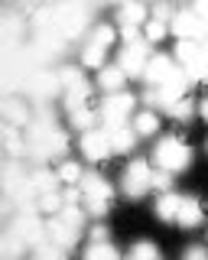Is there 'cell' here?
Segmentation results:
<instances>
[{
    "mask_svg": "<svg viewBox=\"0 0 208 260\" xmlns=\"http://www.w3.org/2000/svg\"><path fill=\"white\" fill-rule=\"evenodd\" d=\"M153 162H156V169H163V173H182V169L192 162V146L169 134V137H163V140L156 143Z\"/></svg>",
    "mask_w": 208,
    "mask_h": 260,
    "instance_id": "obj_1",
    "label": "cell"
},
{
    "mask_svg": "<svg viewBox=\"0 0 208 260\" xmlns=\"http://www.w3.org/2000/svg\"><path fill=\"white\" fill-rule=\"evenodd\" d=\"M82 195H85V205H88V211H91L94 218H104L108 215V208H111V199H114V189H111V182L104 176H98V173H85V179H82Z\"/></svg>",
    "mask_w": 208,
    "mask_h": 260,
    "instance_id": "obj_2",
    "label": "cell"
},
{
    "mask_svg": "<svg viewBox=\"0 0 208 260\" xmlns=\"http://www.w3.org/2000/svg\"><path fill=\"white\" fill-rule=\"evenodd\" d=\"M88 23H91V7H85V4H62L55 32H59L62 39H75V36H82V32L88 29Z\"/></svg>",
    "mask_w": 208,
    "mask_h": 260,
    "instance_id": "obj_3",
    "label": "cell"
},
{
    "mask_svg": "<svg viewBox=\"0 0 208 260\" xmlns=\"http://www.w3.org/2000/svg\"><path fill=\"white\" fill-rule=\"evenodd\" d=\"M150 189H153V169H150V162L147 159H133L130 166L124 169V195L143 199Z\"/></svg>",
    "mask_w": 208,
    "mask_h": 260,
    "instance_id": "obj_4",
    "label": "cell"
},
{
    "mask_svg": "<svg viewBox=\"0 0 208 260\" xmlns=\"http://www.w3.org/2000/svg\"><path fill=\"white\" fill-rule=\"evenodd\" d=\"M10 231L23 241V247L39 250V247H46V244H49V231H46V224L39 221L36 215H20L17 221L10 224Z\"/></svg>",
    "mask_w": 208,
    "mask_h": 260,
    "instance_id": "obj_5",
    "label": "cell"
},
{
    "mask_svg": "<svg viewBox=\"0 0 208 260\" xmlns=\"http://www.w3.org/2000/svg\"><path fill=\"white\" fill-rule=\"evenodd\" d=\"M133 104H137V98L130 91H121V94H108L101 101V120L104 127H117V124H127V117H130Z\"/></svg>",
    "mask_w": 208,
    "mask_h": 260,
    "instance_id": "obj_6",
    "label": "cell"
},
{
    "mask_svg": "<svg viewBox=\"0 0 208 260\" xmlns=\"http://www.w3.org/2000/svg\"><path fill=\"white\" fill-rule=\"evenodd\" d=\"M147 65H150V43L147 39H140V43H133V46H124L121 69H124L127 78H143Z\"/></svg>",
    "mask_w": 208,
    "mask_h": 260,
    "instance_id": "obj_7",
    "label": "cell"
},
{
    "mask_svg": "<svg viewBox=\"0 0 208 260\" xmlns=\"http://www.w3.org/2000/svg\"><path fill=\"white\" fill-rule=\"evenodd\" d=\"M169 29L176 32L179 39H192V43H202V39L208 36V26L202 20H198L195 10H186V13H176L169 20Z\"/></svg>",
    "mask_w": 208,
    "mask_h": 260,
    "instance_id": "obj_8",
    "label": "cell"
},
{
    "mask_svg": "<svg viewBox=\"0 0 208 260\" xmlns=\"http://www.w3.org/2000/svg\"><path fill=\"white\" fill-rule=\"evenodd\" d=\"M23 91H29L36 98V101H46V98H52V94H59V91H65L62 88V78H59V72H43L39 69L33 78L23 85Z\"/></svg>",
    "mask_w": 208,
    "mask_h": 260,
    "instance_id": "obj_9",
    "label": "cell"
},
{
    "mask_svg": "<svg viewBox=\"0 0 208 260\" xmlns=\"http://www.w3.org/2000/svg\"><path fill=\"white\" fill-rule=\"evenodd\" d=\"M176 62L169 59V55H153L147 65V72H143V81H147L150 88H159V85H166L169 78H176Z\"/></svg>",
    "mask_w": 208,
    "mask_h": 260,
    "instance_id": "obj_10",
    "label": "cell"
},
{
    "mask_svg": "<svg viewBox=\"0 0 208 260\" xmlns=\"http://www.w3.org/2000/svg\"><path fill=\"white\" fill-rule=\"evenodd\" d=\"M82 153L91 162H101V159H108L114 150H111V140H108L104 130H88V134H82Z\"/></svg>",
    "mask_w": 208,
    "mask_h": 260,
    "instance_id": "obj_11",
    "label": "cell"
},
{
    "mask_svg": "<svg viewBox=\"0 0 208 260\" xmlns=\"http://www.w3.org/2000/svg\"><path fill=\"white\" fill-rule=\"evenodd\" d=\"M62 49H65V39H62L59 32H36V43H33L36 62L55 59V55H62Z\"/></svg>",
    "mask_w": 208,
    "mask_h": 260,
    "instance_id": "obj_12",
    "label": "cell"
},
{
    "mask_svg": "<svg viewBox=\"0 0 208 260\" xmlns=\"http://www.w3.org/2000/svg\"><path fill=\"white\" fill-rule=\"evenodd\" d=\"M104 134H108L111 150H114V153H130L133 146H137V130H133V127H127V124L104 127Z\"/></svg>",
    "mask_w": 208,
    "mask_h": 260,
    "instance_id": "obj_13",
    "label": "cell"
},
{
    "mask_svg": "<svg viewBox=\"0 0 208 260\" xmlns=\"http://www.w3.org/2000/svg\"><path fill=\"white\" fill-rule=\"evenodd\" d=\"M46 231H49V241H52L59 250H68V247H75V241H78V234L72 231V228H68L65 221H62L59 215H55V218H49Z\"/></svg>",
    "mask_w": 208,
    "mask_h": 260,
    "instance_id": "obj_14",
    "label": "cell"
},
{
    "mask_svg": "<svg viewBox=\"0 0 208 260\" xmlns=\"http://www.w3.org/2000/svg\"><path fill=\"white\" fill-rule=\"evenodd\" d=\"M202 215H205L202 202L192 199V195H186L182 205H179V218H176V221H179L182 228H195V224H202Z\"/></svg>",
    "mask_w": 208,
    "mask_h": 260,
    "instance_id": "obj_15",
    "label": "cell"
},
{
    "mask_svg": "<svg viewBox=\"0 0 208 260\" xmlns=\"http://www.w3.org/2000/svg\"><path fill=\"white\" fill-rule=\"evenodd\" d=\"M124 81H127V75H124L121 65H108V69H101V75H98V85L108 94H121L124 91Z\"/></svg>",
    "mask_w": 208,
    "mask_h": 260,
    "instance_id": "obj_16",
    "label": "cell"
},
{
    "mask_svg": "<svg viewBox=\"0 0 208 260\" xmlns=\"http://www.w3.org/2000/svg\"><path fill=\"white\" fill-rule=\"evenodd\" d=\"M4 124H13V127H29V124H33V114L23 108L20 101L7 98V101H4Z\"/></svg>",
    "mask_w": 208,
    "mask_h": 260,
    "instance_id": "obj_17",
    "label": "cell"
},
{
    "mask_svg": "<svg viewBox=\"0 0 208 260\" xmlns=\"http://www.w3.org/2000/svg\"><path fill=\"white\" fill-rule=\"evenodd\" d=\"M143 20H147V7H143V4H124L121 10H117V23H121V29H127V26L140 29Z\"/></svg>",
    "mask_w": 208,
    "mask_h": 260,
    "instance_id": "obj_18",
    "label": "cell"
},
{
    "mask_svg": "<svg viewBox=\"0 0 208 260\" xmlns=\"http://www.w3.org/2000/svg\"><path fill=\"white\" fill-rule=\"evenodd\" d=\"M179 205H182V199H179L176 192L159 195V202H156V218H163V221H176V218H179Z\"/></svg>",
    "mask_w": 208,
    "mask_h": 260,
    "instance_id": "obj_19",
    "label": "cell"
},
{
    "mask_svg": "<svg viewBox=\"0 0 208 260\" xmlns=\"http://www.w3.org/2000/svg\"><path fill=\"white\" fill-rule=\"evenodd\" d=\"M176 59L186 65V69H192V65L202 59V46L192 43V39H179V43H176Z\"/></svg>",
    "mask_w": 208,
    "mask_h": 260,
    "instance_id": "obj_20",
    "label": "cell"
},
{
    "mask_svg": "<svg viewBox=\"0 0 208 260\" xmlns=\"http://www.w3.org/2000/svg\"><path fill=\"white\" fill-rule=\"evenodd\" d=\"M98 117H101V111H91V108H78V111H72L68 114V120H72V127L75 130H98L94 124H98Z\"/></svg>",
    "mask_w": 208,
    "mask_h": 260,
    "instance_id": "obj_21",
    "label": "cell"
},
{
    "mask_svg": "<svg viewBox=\"0 0 208 260\" xmlns=\"http://www.w3.org/2000/svg\"><path fill=\"white\" fill-rule=\"evenodd\" d=\"M29 182H33V189L39 195H49V192H55V182H62V179H59V173H52V169H36V173L29 176Z\"/></svg>",
    "mask_w": 208,
    "mask_h": 260,
    "instance_id": "obj_22",
    "label": "cell"
},
{
    "mask_svg": "<svg viewBox=\"0 0 208 260\" xmlns=\"http://www.w3.org/2000/svg\"><path fill=\"white\" fill-rule=\"evenodd\" d=\"M82 260H121V250H117L111 241H104V244H88V250H85Z\"/></svg>",
    "mask_w": 208,
    "mask_h": 260,
    "instance_id": "obj_23",
    "label": "cell"
},
{
    "mask_svg": "<svg viewBox=\"0 0 208 260\" xmlns=\"http://www.w3.org/2000/svg\"><path fill=\"white\" fill-rule=\"evenodd\" d=\"M88 98H91V85H88V81H82L78 88L65 91V108H68V114L78 111V108H88Z\"/></svg>",
    "mask_w": 208,
    "mask_h": 260,
    "instance_id": "obj_24",
    "label": "cell"
},
{
    "mask_svg": "<svg viewBox=\"0 0 208 260\" xmlns=\"http://www.w3.org/2000/svg\"><path fill=\"white\" fill-rule=\"evenodd\" d=\"M133 130H137V137H153L159 130V117L156 111H140L137 120H133Z\"/></svg>",
    "mask_w": 208,
    "mask_h": 260,
    "instance_id": "obj_25",
    "label": "cell"
},
{
    "mask_svg": "<svg viewBox=\"0 0 208 260\" xmlns=\"http://www.w3.org/2000/svg\"><path fill=\"white\" fill-rule=\"evenodd\" d=\"M104 52H108V46L88 39V43H85V52H82V62L91 65V69H104Z\"/></svg>",
    "mask_w": 208,
    "mask_h": 260,
    "instance_id": "obj_26",
    "label": "cell"
},
{
    "mask_svg": "<svg viewBox=\"0 0 208 260\" xmlns=\"http://www.w3.org/2000/svg\"><path fill=\"white\" fill-rule=\"evenodd\" d=\"M59 218H62V221H65L75 234H82V231H85V211L78 208V205H65V208L59 211Z\"/></svg>",
    "mask_w": 208,
    "mask_h": 260,
    "instance_id": "obj_27",
    "label": "cell"
},
{
    "mask_svg": "<svg viewBox=\"0 0 208 260\" xmlns=\"http://www.w3.org/2000/svg\"><path fill=\"white\" fill-rule=\"evenodd\" d=\"M23 179H26V176H20L17 162L10 159V162L4 166V192H7V199H10V195H13V192H17L20 185H23Z\"/></svg>",
    "mask_w": 208,
    "mask_h": 260,
    "instance_id": "obj_28",
    "label": "cell"
},
{
    "mask_svg": "<svg viewBox=\"0 0 208 260\" xmlns=\"http://www.w3.org/2000/svg\"><path fill=\"white\" fill-rule=\"evenodd\" d=\"M59 179H62V182H68V185H82L85 173H82V166H78V162L65 159V162H62V166H59Z\"/></svg>",
    "mask_w": 208,
    "mask_h": 260,
    "instance_id": "obj_29",
    "label": "cell"
},
{
    "mask_svg": "<svg viewBox=\"0 0 208 260\" xmlns=\"http://www.w3.org/2000/svg\"><path fill=\"white\" fill-rule=\"evenodd\" d=\"M23 26V20L20 16H13V13H4L0 16V32H4V43H13L17 39V32Z\"/></svg>",
    "mask_w": 208,
    "mask_h": 260,
    "instance_id": "obj_30",
    "label": "cell"
},
{
    "mask_svg": "<svg viewBox=\"0 0 208 260\" xmlns=\"http://www.w3.org/2000/svg\"><path fill=\"white\" fill-rule=\"evenodd\" d=\"M130 260H163V257H159L156 244H150V241H137V244H133V250H130Z\"/></svg>",
    "mask_w": 208,
    "mask_h": 260,
    "instance_id": "obj_31",
    "label": "cell"
},
{
    "mask_svg": "<svg viewBox=\"0 0 208 260\" xmlns=\"http://www.w3.org/2000/svg\"><path fill=\"white\" fill-rule=\"evenodd\" d=\"M20 250H23V241L10 231V228H7V234H4V260H17Z\"/></svg>",
    "mask_w": 208,
    "mask_h": 260,
    "instance_id": "obj_32",
    "label": "cell"
},
{
    "mask_svg": "<svg viewBox=\"0 0 208 260\" xmlns=\"http://www.w3.org/2000/svg\"><path fill=\"white\" fill-rule=\"evenodd\" d=\"M166 114H169L172 120H189L192 114H195V108H192V101H189V98H182V101L169 104V108H166Z\"/></svg>",
    "mask_w": 208,
    "mask_h": 260,
    "instance_id": "obj_33",
    "label": "cell"
},
{
    "mask_svg": "<svg viewBox=\"0 0 208 260\" xmlns=\"http://www.w3.org/2000/svg\"><path fill=\"white\" fill-rule=\"evenodd\" d=\"M59 78H62V88H65V91H72V88H78V85H82V72H78V69H72V65H65V69H62L59 72Z\"/></svg>",
    "mask_w": 208,
    "mask_h": 260,
    "instance_id": "obj_34",
    "label": "cell"
},
{
    "mask_svg": "<svg viewBox=\"0 0 208 260\" xmlns=\"http://www.w3.org/2000/svg\"><path fill=\"white\" fill-rule=\"evenodd\" d=\"M166 29H169V23H163V20H150V23H147V29H143V32H147V43H159V39L166 36Z\"/></svg>",
    "mask_w": 208,
    "mask_h": 260,
    "instance_id": "obj_35",
    "label": "cell"
},
{
    "mask_svg": "<svg viewBox=\"0 0 208 260\" xmlns=\"http://www.w3.org/2000/svg\"><path fill=\"white\" fill-rule=\"evenodd\" d=\"M91 39H94V43H101V46H108V49H111V43H114V29H111V26H104V23H101V26H94Z\"/></svg>",
    "mask_w": 208,
    "mask_h": 260,
    "instance_id": "obj_36",
    "label": "cell"
},
{
    "mask_svg": "<svg viewBox=\"0 0 208 260\" xmlns=\"http://www.w3.org/2000/svg\"><path fill=\"white\" fill-rule=\"evenodd\" d=\"M36 257H39V260H65V250H59V247H55V244L49 241L46 247H39V250H36Z\"/></svg>",
    "mask_w": 208,
    "mask_h": 260,
    "instance_id": "obj_37",
    "label": "cell"
},
{
    "mask_svg": "<svg viewBox=\"0 0 208 260\" xmlns=\"http://www.w3.org/2000/svg\"><path fill=\"white\" fill-rule=\"evenodd\" d=\"M169 185H172V173H163V169H153V189L159 192H169Z\"/></svg>",
    "mask_w": 208,
    "mask_h": 260,
    "instance_id": "obj_38",
    "label": "cell"
},
{
    "mask_svg": "<svg viewBox=\"0 0 208 260\" xmlns=\"http://www.w3.org/2000/svg\"><path fill=\"white\" fill-rule=\"evenodd\" d=\"M186 72L192 75V81H208V59L202 55V59L192 65V69H186Z\"/></svg>",
    "mask_w": 208,
    "mask_h": 260,
    "instance_id": "obj_39",
    "label": "cell"
},
{
    "mask_svg": "<svg viewBox=\"0 0 208 260\" xmlns=\"http://www.w3.org/2000/svg\"><path fill=\"white\" fill-rule=\"evenodd\" d=\"M182 260H208V250L202 247V244H192L186 254H182Z\"/></svg>",
    "mask_w": 208,
    "mask_h": 260,
    "instance_id": "obj_40",
    "label": "cell"
},
{
    "mask_svg": "<svg viewBox=\"0 0 208 260\" xmlns=\"http://www.w3.org/2000/svg\"><path fill=\"white\" fill-rule=\"evenodd\" d=\"M108 228H104V224H94L91 228V231H88V238H91V244H104V241H108Z\"/></svg>",
    "mask_w": 208,
    "mask_h": 260,
    "instance_id": "obj_41",
    "label": "cell"
},
{
    "mask_svg": "<svg viewBox=\"0 0 208 260\" xmlns=\"http://www.w3.org/2000/svg\"><path fill=\"white\" fill-rule=\"evenodd\" d=\"M78 199H85L82 189H78V185H68L65 189V205H78Z\"/></svg>",
    "mask_w": 208,
    "mask_h": 260,
    "instance_id": "obj_42",
    "label": "cell"
},
{
    "mask_svg": "<svg viewBox=\"0 0 208 260\" xmlns=\"http://www.w3.org/2000/svg\"><path fill=\"white\" fill-rule=\"evenodd\" d=\"M169 16H172V7H166V4H159L156 10H153V20H163V23H166Z\"/></svg>",
    "mask_w": 208,
    "mask_h": 260,
    "instance_id": "obj_43",
    "label": "cell"
},
{
    "mask_svg": "<svg viewBox=\"0 0 208 260\" xmlns=\"http://www.w3.org/2000/svg\"><path fill=\"white\" fill-rule=\"evenodd\" d=\"M198 111H202V117L208 120V98H205V101H202V104H198Z\"/></svg>",
    "mask_w": 208,
    "mask_h": 260,
    "instance_id": "obj_44",
    "label": "cell"
},
{
    "mask_svg": "<svg viewBox=\"0 0 208 260\" xmlns=\"http://www.w3.org/2000/svg\"><path fill=\"white\" fill-rule=\"evenodd\" d=\"M198 46H202V55L208 59V36H205V39H202V43H198Z\"/></svg>",
    "mask_w": 208,
    "mask_h": 260,
    "instance_id": "obj_45",
    "label": "cell"
},
{
    "mask_svg": "<svg viewBox=\"0 0 208 260\" xmlns=\"http://www.w3.org/2000/svg\"><path fill=\"white\" fill-rule=\"evenodd\" d=\"M127 260H130V257H127Z\"/></svg>",
    "mask_w": 208,
    "mask_h": 260,
    "instance_id": "obj_46",
    "label": "cell"
}]
</instances>
